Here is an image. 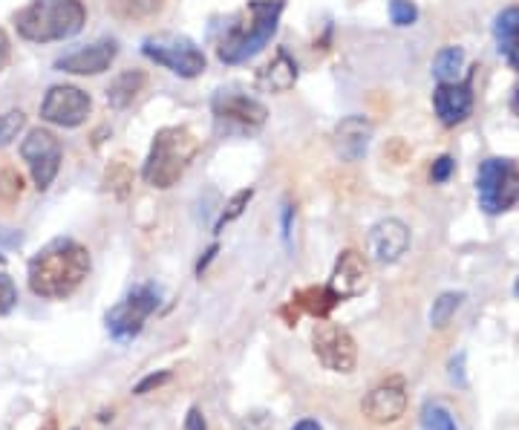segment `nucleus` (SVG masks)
Returning a JSON list of instances; mask_svg holds the SVG:
<instances>
[{"label": "nucleus", "instance_id": "1", "mask_svg": "<svg viewBox=\"0 0 519 430\" xmlns=\"http://www.w3.org/2000/svg\"><path fill=\"white\" fill-rule=\"evenodd\" d=\"M90 266L93 263H90L87 246H81L70 237H58L29 260V269H26L29 289L32 295L44 301H64L75 295L78 286L87 280Z\"/></svg>", "mask_w": 519, "mask_h": 430}, {"label": "nucleus", "instance_id": "2", "mask_svg": "<svg viewBox=\"0 0 519 430\" xmlns=\"http://www.w3.org/2000/svg\"><path fill=\"white\" fill-rule=\"evenodd\" d=\"M283 6L286 0H248L243 12L225 26L223 38L217 41V58L225 67L248 64L272 44Z\"/></svg>", "mask_w": 519, "mask_h": 430}, {"label": "nucleus", "instance_id": "3", "mask_svg": "<svg viewBox=\"0 0 519 430\" xmlns=\"http://www.w3.org/2000/svg\"><path fill=\"white\" fill-rule=\"evenodd\" d=\"M87 24L81 0H32L15 15V29L29 44L70 41Z\"/></svg>", "mask_w": 519, "mask_h": 430}, {"label": "nucleus", "instance_id": "4", "mask_svg": "<svg viewBox=\"0 0 519 430\" xmlns=\"http://www.w3.org/2000/svg\"><path fill=\"white\" fill-rule=\"evenodd\" d=\"M199 153V139L182 125H171L156 130L153 142H150V153L142 168V179L150 188L168 191L179 179L185 177L188 165L194 162Z\"/></svg>", "mask_w": 519, "mask_h": 430}, {"label": "nucleus", "instance_id": "5", "mask_svg": "<svg viewBox=\"0 0 519 430\" xmlns=\"http://www.w3.org/2000/svg\"><path fill=\"white\" fill-rule=\"evenodd\" d=\"M159 304H162L159 286H153V283H139V286H133L122 301L107 312V318H104L110 338L119 341V344L133 341V338L145 329V321L159 309Z\"/></svg>", "mask_w": 519, "mask_h": 430}, {"label": "nucleus", "instance_id": "6", "mask_svg": "<svg viewBox=\"0 0 519 430\" xmlns=\"http://www.w3.org/2000/svg\"><path fill=\"white\" fill-rule=\"evenodd\" d=\"M142 55L179 78H199L205 73V67H208L205 52L199 50L191 38L173 35V32H162V35L145 38L142 41Z\"/></svg>", "mask_w": 519, "mask_h": 430}, {"label": "nucleus", "instance_id": "7", "mask_svg": "<svg viewBox=\"0 0 519 430\" xmlns=\"http://www.w3.org/2000/svg\"><path fill=\"white\" fill-rule=\"evenodd\" d=\"M476 200L485 214H502L519 203V171L511 159H485L476 177Z\"/></svg>", "mask_w": 519, "mask_h": 430}, {"label": "nucleus", "instance_id": "8", "mask_svg": "<svg viewBox=\"0 0 519 430\" xmlns=\"http://www.w3.org/2000/svg\"><path fill=\"white\" fill-rule=\"evenodd\" d=\"M312 350L329 373H352L358 364V344L349 329L321 318L312 327Z\"/></svg>", "mask_w": 519, "mask_h": 430}, {"label": "nucleus", "instance_id": "9", "mask_svg": "<svg viewBox=\"0 0 519 430\" xmlns=\"http://www.w3.org/2000/svg\"><path fill=\"white\" fill-rule=\"evenodd\" d=\"M61 156H64V148H61L58 136L44 127L29 130L21 142V159L29 165V174L35 179L38 191H47L55 182L58 171H61Z\"/></svg>", "mask_w": 519, "mask_h": 430}, {"label": "nucleus", "instance_id": "10", "mask_svg": "<svg viewBox=\"0 0 519 430\" xmlns=\"http://www.w3.org/2000/svg\"><path fill=\"white\" fill-rule=\"evenodd\" d=\"M93 110V102L84 90L73 84H55L41 102V119L55 127H81Z\"/></svg>", "mask_w": 519, "mask_h": 430}, {"label": "nucleus", "instance_id": "11", "mask_svg": "<svg viewBox=\"0 0 519 430\" xmlns=\"http://www.w3.org/2000/svg\"><path fill=\"white\" fill-rule=\"evenodd\" d=\"M211 113H214L217 125L231 127V130H260L269 119L266 104L257 102L254 96L225 93V90L211 99Z\"/></svg>", "mask_w": 519, "mask_h": 430}, {"label": "nucleus", "instance_id": "12", "mask_svg": "<svg viewBox=\"0 0 519 430\" xmlns=\"http://www.w3.org/2000/svg\"><path fill=\"white\" fill-rule=\"evenodd\" d=\"M364 416L372 425H396L398 419L407 413V384L401 376H390L381 384H375L367 399L361 402Z\"/></svg>", "mask_w": 519, "mask_h": 430}, {"label": "nucleus", "instance_id": "13", "mask_svg": "<svg viewBox=\"0 0 519 430\" xmlns=\"http://www.w3.org/2000/svg\"><path fill=\"white\" fill-rule=\"evenodd\" d=\"M119 55V44L113 38H104L96 41L90 47H81V50L67 52L55 61V70L58 73H70V76H101L113 67Z\"/></svg>", "mask_w": 519, "mask_h": 430}, {"label": "nucleus", "instance_id": "14", "mask_svg": "<svg viewBox=\"0 0 519 430\" xmlns=\"http://www.w3.org/2000/svg\"><path fill=\"white\" fill-rule=\"evenodd\" d=\"M326 286H329L341 301L364 295L367 286H370V263H367V257L358 252V249H346V252H341V257L335 260V269H332Z\"/></svg>", "mask_w": 519, "mask_h": 430}, {"label": "nucleus", "instance_id": "15", "mask_svg": "<svg viewBox=\"0 0 519 430\" xmlns=\"http://www.w3.org/2000/svg\"><path fill=\"white\" fill-rule=\"evenodd\" d=\"M367 249L370 257L381 266H393L398 263L407 249H410V228L407 223H401L398 217H387V220H378L370 228V240H367Z\"/></svg>", "mask_w": 519, "mask_h": 430}, {"label": "nucleus", "instance_id": "16", "mask_svg": "<svg viewBox=\"0 0 519 430\" xmlns=\"http://www.w3.org/2000/svg\"><path fill=\"white\" fill-rule=\"evenodd\" d=\"M433 110L445 127L462 125L473 113V84L465 81H439L433 90Z\"/></svg>", "mask_w": 519, "mask_h": 430}, {"label": "nucleus", "instance_id": "17", "mask_svg": "<svg viewBox=\"0 0 519 430\" xmlns=\"http://www.w3.org/2000/svg\"><path fill=\"white\" fill-rule=\"evenodd\" d=\"M370 136L372 125L364 116H346L344 122H338V127H335V148L344 159L358 162L370 148Z\"/></svg>", "mask_w": 519, "mask_h": 430}, {"label": "nucleus", "instance_id": "18", "mask_svg": "<svg viewBox=\"0 0 519 430\" xmlns=\"http://www.w3.org/2000/svg\"><path fill=\"white\" fill-rule=\"evenodd\" d=\"M297 81V61L289 55L286 47L274 52V58L260 70L257 84L269 93H289Z\"/></svg>", "mask_w": 519, "mask_h": 430}, {"label": "nucleus", "instance_id": "19", "mask_svg": "<svg viewBox=\"0 0 519 430\" xmlns=\"http://www.w3.org/2000/svg\"><path fill=\"white\" fill-rule=\"evenodd\" d=\"M494 41L499 55L519 73V6H508L496 15Z\"/></svg>", "mask_w": 519, "mask_h": 430}, {"label": "nucleus", "instance_id": "20", "mask_svg": "<svg viewBox=\"0 0 519 430\" xmlns=\"http://www.w3.org/2000/svg\"><path fill=\"white\" fill-rule=\"evenodd\" d=\"M168 0H107V9L122 24H148L162 15Z\"/></svg>", "mask_w": 519, "mask_h": 430}, {"label": "nucleus", "instance_id": "21", "mask_svg": "<svg viewBox=\"0 0 519 430\" xmlns=\"http://www.w3.org/2000/svg\"><path fill=\"white\" fill-rule=\"evenodd\" d=\"M338 304H341V298L323 283V286H306V289L295 292L289 306L295 309V318L297 312H309V315H315V318H326Z\"/></svg>", "mask_w": 519, "mask_h": 430}, {"label": "nucleus", "instance_id": "22", "mask_svg": "<svg viewBox=\"0 0 519 430\" xmlns=\"http://www.w3.org/2000/svg\"><path fill=\"white\" fill-rule=\"evenodd\" d=\"M145 84H148V76L142 70H124V73H119V76L110 81V87H107V104L113 110L130 107L133 99L145 90Z\"/></svg>", "mask_w": 519, "mask_h": 430}, {"label": "nucleus", "instance_id": "23", "mask_svg": "<svg viewBox=\"0 0 519 430\" xmlns=\"http://www.w3.org/2000/svg\"><path fill=\"white\" fill-rule=\"evenodd\" d=\"M465 70V50L462 47H445L433 58V76L439 81H459Z\"/></svg>", "mask_w": 519, "mask_h": 430}, {"label": "nucleus", "instance_id": "24", "mask_svg": "<svg viewBox=\"0 0 519 430\" xmlns=\"http://www.w3.org/2000/svg\"><path fill=\"white\" fill-rule=\"evenodd\" d=\"M104 188L113 197H119V200H124L130 194V188H133V171H130V165L124 159H113L107 165V171H104Z\"/></svg>", "mask_w": 519, "mask_h": 430}, {"label": "nucleus", "instance_id": "25", "mask_svg": "<svg viewBox=\"0 0 519 430\" xmlns=\"http://www.w3.org/2000/svg\"><path fill=\"white\" fill-rule=\"evenodd\" d=\"M465 304V295L462 292H445L433 301V309H430V324L436 329L447 327V321L459 312V306Z\"/></svg>", "mask_w": 519, "mask_h": 430}, {"label": "nucleus", "instance_id": "26", "mask_svg": "<svg viewBox=\"0 0 519 430\" xmlns=\"http://www.w3.org/2000/svg\"><path fill=\"white\" fill-rule=\"evenodd\" d=\"M421 430H459V425L445 405L433 402L421 410Z\"/></svg>", "mask_w": 519, "mask_h": 430}, {"label": "nucleus", "instance_id": "27", "mask_svg": "<svg viewBox=\"0 0 519 430\" xmlns=\"http://www.w3.org/2000/svg\"><path fill=\"white\" fill-rule=\"evenodd\" d=\"M24 197V177L15 168H3L0 171V203L15 205Z\"/></svg>", "mask_w": 519, "mask_h": 430}, {"label": "nucleus", "instance_id": "28", "mask_svg": "<svg viewBox=\"0 0 519 430\" xmlns=\"http://www.w3.org/2000/svg\"><path fill=\"white\" fill-rule=\"evenodd\" d=\"M26 127V113L24 110H9V113H0V148H6L12 139H18V133Z\"/></svg>", "mask_w": 519, "mask_h": 430}, {"label": "nucleus", "instance_id": "29", "mask_svg": "<svg viewBox=\"0 0 519 430\" xmlns=\"http://www.w3.org/2000/svg\"><path fill=\"white\" fill-rule=\"evenodd\" d=\"M251 197H254V188H243V191H237V194L228 200V205H225L223 217L217 220V228H214V231H223L228 223H234V220L246 211V205L251 203Z\"/></svg>", "mask_w": 519, "mask_h": 430}, {"label": "nucleus", "instance_id": "30", "mask_svg": "<svg viewBox=\"0 0 519 430\" xmlns=\"http://www.w3.org/2000/svg\"><path fill=\"white\" fill-rule=\"evenodd\" d=\"M419 18V9L413 0H390V21L396 26H413Z\"/></svg>", "mask_w": 519, "mask_h": 430}, {"label": "nucleus", "instance_id": "31", "mask_svg": "<svg viewBox=\"0 0 519 430\" xmlns=\"http://www.w3.org/2000/svg\"><path fill=\"white\" fill-rule=\"evenodd\" d=\"M18 304V286L9 275H0V315L12 312Z\"/></svg>", "mask_w": 519, "mask_h": 430}, {"label": "nucleus", "instance_id": "32", "mask_svg": "<svg viewBox=\"0 0 519 430\" xmlns=\"http://www.w3.org/2000/svg\"><path fill=\"white\" fill-rule=\"evenodd\" d=\"M171 381V370H159V373H150L145 379L139 381L136 387H133V396H148L153 390H159L162 384H168Z\"/></svg>", "mask_w": 519, "mask_h": 430}, {"label": "nucleus", "instance_id": "33", "mask_svg": "<svg viewBox=\"0 0 519 430\" xmlns=\"http://www.w3.org/2000/svg\"><path fill=\"white\" fill-rule=\"evenodd\" d=\"M453 168H456V162H453L450 156H439V159L433 162V171H430V179L442 185V182H447V179H450V174H453Z\"/></svg>", "mask_w": 519, "mask_h": 430}, {"label": "nucleus", "instance_id": "34", "mask_svg": "<svg viewBox=\"0 0 519 430\" xmlns=\"http://www.w3.org/2000/svg\"><path fill=\"white\" fill-rule=\"evenodd\" d=\"M450 381H456L459 387H465V353H459V358L450 361Z\"/></svg>", "mask_w": 519, "mask_h": 430}, {"label": "nucleus", "instance_id": "35", "mask_svg": "<svg viewBox=\"0 0 519 430\" xmlns=\"http://www.w3.org/2000/svg\"><path fill=\"white\" fill-rule=\"evenodd\" d=\"M185 430H208L205 416H202L199 407H191V410H188V416H185Z\"/></svg>", "mask_w": 519, "mask_h": 430}, {"label": "nucleus", "instance_id": "36", "mask_svg": "<svg viewBox=\"0 0 519 430\" xmlns=\"http://www.w3.org/2000/svg\"><path fill=\"white\" fill-rule=\"evenodd\" d=\"M292 217H295V208L286 203L283 205V214H280V226H283V240L286 243L292 240Z\"/></svg>", "mask_w": 519, "mask_h": 430}, {"label": "nucleus", "instance_id": "37", "mask_svg": "<svg viewBox=\"0 0 519 430\" xmlns=\"http://www.w3.org/2000/svg\"><path fill=\"white\" fill-rule=\"evenodd\" d=\"M9 55H12V44H9V38H6V32L0 29V70L9 64Z\"/></svg>", "mask_w": 519, "mask_h": 430}, {"label": "nucleus", "instance_id": "38", "mask_svg": "<svg viewBox=\"0 0 519 430\" xmlns=\"http://www.w3.org/2000/svg\"><path fill=\"white\" fill-rule=\"evenodd\" d=\"M214 254H217V246H211V249H208V252H205V257H202V260H199V263H197V275H202V272H205V269H208V263H211V260H214Z\"/></svg>", "mask_w": 519, "mask_h": 430}, {"label": "nucleus", "instance_id": "39", "mask_svg": "<svg viewBox=\"0 0 519 430\" xmlns=\"http://www.w3.org/2000/svg\"><path fill=\"white\" fill-rule=\"evenodd\" d=\"M292 430H323V428L321 422H315V419H300Z\"/></svg>", "mask_w": 519, "mask_h": 430}, {"label": "nucleus", "instance_id": "40", "mask_svg": "<svg viewBox=\"0 0 519 430\" xmlns=\"http://www.w3.org/2000/svg\"><path fill=\"white\" fill-rule=\"evenodd\" d=\"M41 430H58V422H55V419H47V425Z\"/></svg>", "mask_w": 519, "mask_h": 430}, {"label": "nucleus", "instance_id": "41", "mask_svg": "<svg viewBox=\"0 0 519 430\" xmlns=\"http://www.w3.org/2000/svg\"><path fill=\"white\" fill-rule=\"evenodd\" d=\"M514 110L519 113V87H517V93H514Z\"/></svg>", "mask_w": 519, "mask_h": 430}, {"label": "nucleus", "instance_id": "42", "mask_svg": "<svg viewBox=\"0 0 519 430\" xmlns=\"http://www.w3.org/2000/svg\"><path fill=\"white\" fill-rule=\"evenodd\" d=\"M514 292H517V295H519V278H517V283H514Z\"/></svg>", "mask_w": 519, "mask_h": 430}, {"label": "nucleus", "instance_id": "43", "mask_svg": "<svg viewBox=\"0 0 519 430\" xmlns=\"http://www.w3.org/2000/svg\"><path fill=\"white\" fill-rule=\"evenodd\" d=\"M0 263H3V254H0Z\"/></svg>", "mask_w": 519, "mask_h": 430}]
</instances>
